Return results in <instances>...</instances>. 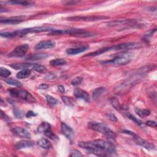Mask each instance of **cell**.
<instances>
[{
  "mask_svg": "<svg viewBox=\"0 0 157 157\" xmlns=\"http://www.w3.org/2000/svg\"><path fill=\"white\" fill-rule=\"evenodd\" d=\"M58 90L61 92V93H64V87L63 85L58 86Z\"/></svg>",
  "mask_w": 157,
  "mask_h": 157,
  "instance_id": "44",
  "label": "cell"
},
{
  "mask_svg": "<svg viewBox=\"0 0 157 157\" xmlns=\"http://www.w3.org/2000/svg\"><path fill=\"white\" fill-rule=\"evenodd\" d=\"M13 4H17V5H22V6H29L31 4V3L25 1H11L9 2Z\"/></svg>",
  "mask_w": 157,
  "mask_h": 157,
  "instance_id": "34",
  "label": "cell"
},
{
  "mask_svg": "<svg viewBox=\"0 0 157 157\" xmlns=\"http://www.w3.org/2000/svg\"><path fill=\"white\" fill-rule=\"evenodd\" d=\"M62 99L63 103L68 106H74V101L71 97L64 96H62Z\"/></svg>",
  "mask_w": 157,
  "mask_h": 157,
  "instance_id": "26",
  "label": "cell"
},
{
  "mask_svg": "<svg viewBox=\"0 0 157 157\" xmlns=\"http://www.w3.org/2000/svg\"><path fill=\"white\" fill-rule=\"evenodd\" d=\"M142 47L140 43H127L120 44L112 46L113 50H128L132 49H137Z\"/></svg>",
  "mask_w": 157,
  "mask_h": 157,
  "instance_id": "5",
  "label": "cell"
},
{
  "mask_svg": "<svg viewBox=\"0 0 157 157\" xmlns=\"http://www.w3.org/2000/svg\"><path fill=\"white\" fill-rule=\"evenodd\" d=\"M74 96L77 98H81L85 100V101L89 102L90 101V96L89 93L84 90H82L81 89H76L74 92Z\"/></svg>",
  "mask_w": 157,
  "mask_h": 157,
  "instance_id": "14",
  "label": "cell"
},
{
  "mask_svg": "<svg viewBox=\"0 0 157 157\" xmlns=\"http://www.w3.org/2000/svg\"><path fill=\"white\" fill-rule=\"evenodd\" d=\"M12 132L18 136L21 137L27 138V139H29V138H30L31 136L30 133L28 131L26 130V129L22 127L14 128L12 129Z\"/></svg>",
  "mask_w": 157,
  "mask_h": 157,
  "instance_id": "12",
  "label": "cell"
},
{
  "mask_svg": "<svg viewBox=\"0 0 157 157\" xmlns=\"http://www.w3.org/2000/svg\"><path fill=\"white\" fill-rule=\"evenodd\" d=\"M33 145V143L27 141V140H22L20 141H18L16 144V147L17 149H22L25 148H28V147H30Z\"/></svg>",
  "mask_w": 157,
  "mask_h": 157,
  "instance_id": "17",
  "label": "cell"
},
{
  "mask_svg": "<svg viewBox=\"0 0 157 157\" xmlns=\"http://www.w3.org/2000/svg\"><path fill=\"white\" fill-rule=\"evenodd\" d=\"M133 137L134 140H135V142L137 145L144 147L145 149H146L147 150H154L155 149V146L154 145V144H152L149 142L142 139V138H141L139 136H137L136 135H135Z\"/></svg>",
  "mask_w": 157,
  "mask_h": 157,
  "instance_id": "9",
  "label": "cell"
},
{
  "mask_svg": "<svg viewBox=\"0 0 157 157\" xmlns=\"http://www.w3.org/2000/svg\"><path fill=\"white\" fill-rule=\"evenodd\" d=\"M135 112L139 117L142 118H144L145 116H149L150 114V111L147 109L141 110L138 108H135Z\"/></svg>",
  "mask_w": 157,
  "mask_h": 157,
  "instance_id": "24",
  "label": "cell"
},
{
  "mask_svg": "<svg viewBox=\"0 0 157 157\" xmlns=\"http://www.w3.org/2000/svg\"><path fill=\"white\" fill-rule=\"evenodd\" d=\"M28 49V45L25 44L18 46L9 54L10 57H22L26 54Z\"/></svg>",
  "mask_w": 157,
  "mask_h": 157,
  "instance_id": "8",
  "label": "cell"
},
{
  "mask_svg": "<svg viewBox=\"0 0 157 157\" xmlns=\"http://www.w3.org/2000/svg\"><path fill=\"white\" fill-rule=\"evenodd\" d=\"M38 145L41 148L44 149H49L52 147L51 143L45 138H42V139H40L38 141Z\"/></svg>",
  "mask_w": 157,
  "mask_h": 157,
  "instance_id": "19",
  "label": "cell"
},
{
  "mask_svg": "<svg viewBox=\"0 0 157 157\" xmlns=\"http://www.w3.org/2000/svg\"><path fill=\"white\" fill-rule=\"evenodd\" d=\"M123 132L124 133L128 134V135H131V136H135V135H136L135 133H134L133 132L130 131H128V130H124Z\"/></svg>",
  "mask_w": 157,
  "mask_h": 157,
  "instance_id": "43",
  "label": "cell"
},
{
  "mask_svg": "<svg viewBox=\"0 0 157 157\" xmlns=\"http://www.w3.org/2000/svg\"><path fill=\"white\" fill-rule=\"evenodd\" d=\"M109 118L113 122H117V118L116 117L115 115L112 114H109L108 115Z\"/></svg>",
  "mask_w": 157,
  "mask_h": 157,
  "instance_id": "39",
  "label": "cell"
},
{
  "mask_svg": "<svg viewBox=\"0 0 157 157\" xmlns=\"http://www.w3.org/2000/svg\"><path fill=\"white\" fill-rule=\"evenodd\" d=\"M35 65L33 63H14L10 65V66L16 70H25L30 67H33Z\"/></svg>",
  "mask_w": 157,
  "mask_h": 157,
  "instance_id": "18",
  "label": "cell"
},
{
  "mask_svg": "<svg viewBox=\"0 0 157 157\" xmlns=\"http://www.w3.org/2000/svg\"><path fill=\"white\" fill-rule=\"evenodd\" d=\"M127 116L130 120H133L134 122H135L136 124H137L138 125H140V126L143 125V122L141 120H140L137 119L136 117L134 116V115H133L130 114H128Z\"/></svg>",
  "mask_w": 157,
  "mask_h": 157,
  "instance_id": "33",
  "label": "cell"
},
{
  "mask_svg": "<svg viewBox=\"0 0 157 157\" xmlns=\"http://www.w3.org/2000/svg\"><path fill=\"white\" fill-rule=\"evenodd\" d=\"M45 98H46V100L47 101V102L50 104L57 105V104H59V101L57 99H55V98H53V97H52V96L47 95L45 96Z\"/></svg>",
  "mask_w": 157,
  "mask_h": 157,
  "instance_id": "32",
  "label": "cell"
},
{
  "mask_svg": "<svg viewBox=\"0 0 157 157\" xmlns=\"http://www.w3.org/2000/svg\"><path fill=\"white\" fill-rule=\"evenodd\" d=\"M72 36H75V37H80V38H87V37L93 36H95V35L93 33H89V32H87L84 30H83V31L79 32V33H77L73 35Z\"/></svg>",
  "mask_w": 157,
  "mask_h": 157,
  "instance_id": "27",
  "label": "cell"
},
{
  "mask_svg": "<svg viewBox=\"0 0 157 157\" xmlns=\"http://www.w3.org/2000/svg\"><path fill=\"white\" fill-rule=\"evenodd\" d=\"M130 53L128 52H123L120 53L116 55L113 59L109 61L104 62L103 63L104 64H112L114 66H123L130 63L131 62Z\"/></svg>",
  "mask_w": 157,
  "mask_h": 157,
  "instance_id": "2",
  "label": "cell"
},
{
  "mask_svg": "<svg viewBox=\"0 0 157 157\" xmlns=\"http://www.w3.org/2000/svg\"><path fill=\"white\" fill-rule=\"evenodd\" d=\"M110 50H112V47L101 49H99L98 50H97V51L91 52V53H90L89 54L85 55V57H96V56H98V55H99L102 54L103 53H105L106 52L110 51Z\"/></svg>",
  "mask_w": 157,
  "mask_h": 157,
  "instance_id": "20",
  "label": "cell"
},
{
  "mask_svg": "<svg viewBox=\"0 0 157 157\" xmlns=\"http://www.w3.org/2000/svg\"><path fill=\"white\" fill-rule=\"evenodd\" d=\"M9 93H10L12 96L14 97H18V90L17 89H9L8 90Z\"/></svg>",
  "mask_w": 157,
  "mask_h": 157,
  "instance_id": "37",
  "label": "cell"
},
{
  "mask_svg": "<svg viewBox=\"0 0 157 157\" xmlns=\"http://www.w3.org/2000/svg\"><path fill=\"white\" fill-rule=\"evenodd\" d=\"M89 127L91 130L103 134L106 137L110 138V139H114L116 137V135H115V133L111 130H110L108 127L103 123L98 122H90L89 123Z\"/></svg>",
  "mask_w": 157,
  "mask_h": 157,
  "instance_id": "1",
  "label": "cell"
},
{
  "mask_svg": "<svg viewBox=\"0 0 157 157\" xmlns=\"http://www.w3.org/2000/svg\"><path fill=\"white\" fill-rule=\"evenodd\" d=\"M146 125L147 126L152 127V128H156V123L155 122H154V121H151V120L147 121L146 122Z\"/></svg>",
  "mask_w": 157,
  "mask_h": 157,
  "instance_id": "40",
  "label": "cell"
},
{
  "mask_svg": "<svg viewBox=\"0 0 157 157\" xmlns=\"http://www.w3.org/2000/svg\"><path fill=\"white\" fill-rule=\"evenodd\" d=\"M38 131L39 133L44 134L45 136H47L52 139H55L56 138V136L52 131L51 126L47 122H43L41 123L38 128Z\"/></svg>",
  "mask_w": 157,
  "mask_h": 157,
  "instance_id": "7",
  "label": "cell"
},
{
  "mask_svg": "<svg viewBox=\"0 0 157 157\" xmlns=\"http://www.w3.org/2000/svg\"><path fill=\"white\" fill-rule=\"evenodd\" d=\"M18 97H20V98L24 99L29 103L36 102V99L35 97L26 90H18Z\"/></svg>",
  "mask_w": 157,
  "mask_h": 157,
  "instance_id": "13",
  "label": "cell"
},
{
  "mask_svg": "<svg viewBox=\"0 0 157 157\" xmlns=\"http://www.w3.org/2000/svg\"><path fill=\"white\" fill-rule=\"evenodd\" d=\"M138 22V20L134 19H128V20H114L108 23L109 26H117L120 25H130L131 28H138L139 24L136 25V24Z\"/></svg>",
  "mask_w": 157,
  "mask_h": 157,
  "instance_id": "6",
  "label": "cell"
},
{
  "mask_svg": "<svg viewBox=\"0 0 157 157\" xmlns=\"http://www.w3.org/2000/svg\"><path fill=\"white\" fill-rule=\"evenodd\" d=\"M37 114H35L34 112L31 111V110H30V111H28L26 114V117L27 118H30V117H35V116H36Z\"/></svg>",
  "mask_w": 157,
  "mask_h": 157,
  "instance_id": "41",
  "label": "cell"
},
{
  "mask_svg": "<svg viewBox=\"0 0 157 157\" xmlns=\"http://www.w3.org/2000/svg\"><path fill=\"white\" fill-rule=\"evenodd\" d=\"M70 156H82V154L79 151H78L77 150H74L71 152Z\"/></svg>",
  "mask_w": 157,
  "mask_h": 157,
  "instance_id": "38",
  "label": "cell"
},
{
  "mask_svg": "<svg viewBox=\"0 0 157 157\" xmlns=\"http://www.w3.org/2000/svg\"><path fill=\"white\" fill-rule=\"evenodd\" d=\"M4 81H5V82H6L9 85H12L18 87H20L22 86L21 82L18 81L17 80L14 79V78H6V79H4Z\"/></svg>",
  "mask_w": 157,
  "mask_h": 157,
  "instance_id": "25",
  "label": "cell"
},
{
  "mask_svg": "<svg viewBox=\"0 0 157 157\" xmlns=\"http://www.w3.org/2000/svg\"><path fill=\"white\" fill-rule=\"evenodd\" d=\"M22 22H23V20L20 19V18H4V19H1V20H0V23H1V24H5V25L18 24H20V23Z\"/></svg>",
  "mask_w": 157,
  "mask_h": 157,
  "instance_id": "16",
  "label": "cell"
},
{
  "mask_svg": "<svg viewBox=\"0 0 157 157\" xmlns=\"http://www.w3.org/2000/svg\"><path fill=\"white\" fill-rule=\"evenodd\" d=\"M94 148L102 150L108 154H113L115 152L114 147L109 142L101 139H96L91 141Z\"/></svg>",
  "mask_w": 157,
  "mask_h": 157,
  "instance_id": "3",
  "label": "cell"
},
{
  "mask_svg": "<svg viewBox=\"0 0 157 157\" xmlns=\"http://www.w3.org/2000/svg\"><path fill=\"white\" fill-rule=\"evenodd\" d=\"M48 88H49V85L47 84H41L39 86V89H42V90L47 89Z\"/></svg>",
  "mask_w": 157,
  "mask_h": 157,
  "instance_id": "42",
  "label": "cell"
},
{
  "mask_svg": "<svg viewBox=\"0 0 157 157\" xmlns=\"http://www.w3.org/2000/svg\"><path fill=\"white\" fill-rule=\"evenodd\" d=\"M105 91V88L104 87H99L96 89L93 92V98L95 100L98 99L100 96L103 93V92Z\"/></svg>",
  "mask_w": 157,
  "mask_h": 157,
  "instance_id": "23",
  "label": "cell"
},
{
  "mask_svg": "<svg viewBox=\"0 0 157 157\" xmlns=\"http://www.w3.org/2000/svg\"><path fill=\"white\" fill-rule=\"evenodd\" d=\"M109 17L103 16H74L68 17L67 19L70 21H79V22H92L103 19H107Z\"/></svg>",
  "mask_w": 157,
  "mask_h": 157,
  "instance_id": "4",
  "label": "cell"
},
{
  "mask_svg": "<svg viewBox=\"0 0 157 157\" xmlns=\"http://www.w3.org/2000/svg\"><path fill=\"white\" fill-rule=\"evenodd\" d=\"M31 70L29 69H25L18 72L17 74V77L18 78H25L28 77L31 74Z\"/></svg>",
  "mask_w": 157,
  "mask_h": 157,
  "instance_id": "21",
  "label": "cell"
},
{
  "mask_svg": "<svg viewBox=\"0 0 157 157\" xmlns=\"http://www.w3.org/2000/svg\"><path fill=\"white\" fill-rule=\"evenodd\" d=\"M61 128L63 134L68 139L70 140L73 139L74 137V130H72V128L67 125L66 123H62Z\"/></svg>",
  "mask_w": 157,
  "mask_h": 157,
  "instance_id": "11",
  "label": "cell"
},
{
  "mask_svg": "<svg viewBox=\"0 0 157 157\" xmlns=\"http://www.w3.org/2000/svg\"><path fill=\"white\" fill-rule=\"evenodd\" d=\"M78 3V1H67L65 3H66L67 5H72V4H75L76 3Z\"/></svg>",
  "mask_w": 157,
  "mask_h": 157,
  "instance_id": "45",
  "label": "cell"
},
{
  "mask_svg": "<svg viewBox=\"0 0 157 157\" xmlns=\"http://www.w3.org/2000/svg\"><path fill=\"white\" fill-rule=\"evenodd\" d=\"M89 48V45H84L81 46L79 47H76V48H70L66 50V52L68 55H77L78 53H80L82 52H84Z\"/></svg>",
  "mask_w": 157,
  "mask_h": 157,
  "instance_id": "15",
  "label": "cell"
},
{
  "mask_svg": "<svg viewBox=\"0 0 157 157\" xmlns=\"http://www.w3.org/2000/svg\"><path fill=\"white\" fill-rule=\"evenodd\" d=\"M33 68L35 71L39 73H44L47 71V69H46L44 66L39 64H35V65L33 66Z\"/></svg>",
  "mask_w": 157,
  "mask_h": 157,
  "instance_id": "28",
  "label": "cell"
},
{
  "mask_svg": "<svg viewBox=\"0 0 157 157\" xmlns=\"http://www.w3.org/2000/svg\"><path fill=\"white\" fill-rule=\"evenodd\" d=\"M47 57V55L45 53H39V54H35L32 55L30 57H28V60H39V59H42L45 58Z\"/></svg>",
  "mask_w": 157,
  "mask_h": 157,
  "instance_id": "31",
  "label": "cell"
},
{
  "mask_svg": "<svg viewBox=\"0 0 157 157\" xmlns=\"http://www.w3.org/2000/svg\"><path fill=\"white\" fill-rule=\"evenodd\" d=\"M50 63L53 66H59L66 64V61L63 58H57L52 60L50 62Z\"/></svg>",
  "mask_w": 157,
  "mask_h": 157,
  "instance_id": "22",
  "label": "cell"
},
{
  "mask_svg": "<svg viewBox=\"0 0 157 157\" xmlns=\"http://www.w3.org/2000/svg\"><path fill=\"white\" fill-rule=\"evenodd\" d=\"M55 46V43L53 41L50 40H45L42 41L37 44L35 46V49L37 50L41 49H51L54 47Z\"/></svg>",
  "mask_w": 157,
  "mask_h": 157,
  "instance_id": "10",
  "label": "cell"
},
{
  "mask_svg": "<svg viewBox=\"0 0 157 157\" xmlns=\"http://www.w3.org/2000/svg\"><path fill=\"white\" fill-rule=\"evenodd\" d=\"M14 114L15 116L18 118H21L23 117V113L20 110L16 109L14 110Z\"/></svg>",
  "mask_w": 157,
  "mask_h": 157,
  "instance_id": "36",
  "label": "cell"
},
{
  "mask_svg": "<svg viewBox=\"0 0 157 157\" xmlns=\"http://www.w3.org/2000/svg\"><path fill=\"white\" fill-rule=\"evenodd\" d=\"M11 74V71L7 70L6 68H4L3 67L0 68V76H1L2 77L6 78L10 76Z\"/></svg>",
  "mask_w": 157,
  "mask_h": 157,
  "instance_id": "30",
  "label": "cell"
},
{
  "mask_svg": "<svg viewBox=\"0 0 157 157\" xmlns=\"http://www.w3.org/2000/svg\"><path fill=\"white\" fill-rule=\"evenodd\" d=\"M82 82V78L81 77H76L75 78H74V80L72 81L71 84L73 85H78L81 84V82Z\"/></svg>",
  "mask_w": 157,
  "mask_h": 157,
  "instance_id": "35",
  "label": "cell"
},
{
  "mask_svg": "<svg viewBox=\"0 0 157 157\" xmlns=\"http://www.w3.org/2000/svg\"><path fill=\"white\" fill-rule=\"evenodd\" d=\"M110 104L113 106V107L116 110H120L121 109V105L119 103V101L118 99L115 98H112L110 99Z\"/></svg>",
  "mask_w": 157,
  "mask_h": 157,
  "instance_id": "29",
  "label": "cell"
}]
</instances>
